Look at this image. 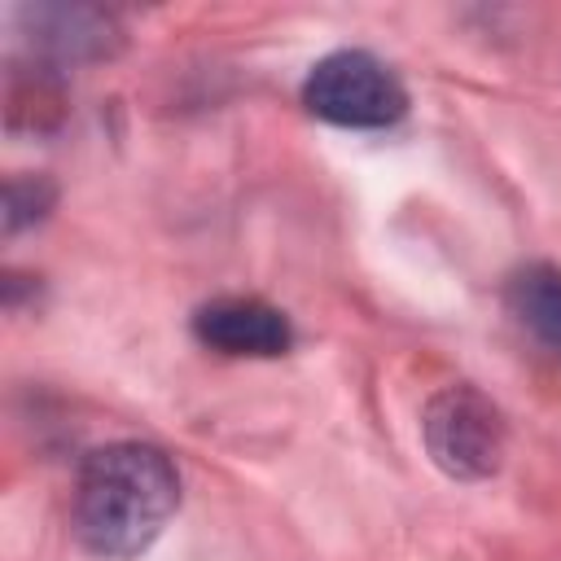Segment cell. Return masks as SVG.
<instances>
[{"instance_id":"1","label":"cell","mask_w":561,"mask_h":561,"mask_svg":"<svg viewBox=\"0 0 561 561\" xmlns=\"http://www.w3.org/2000/svg\"><path fill=\"white\" fill-rule=\"evenodd\" d=\"M180 504V473L149 443H110L92 451L75 482V535L96 557L145 552Z\"/></svg>"},{"instance_id":"2","label":"cell","mask_w":561,"mask_h":561,"mask_svg":"<svg viewBox=\"0 0 561 561\" xmlns=\"http://www.w3.org/2000/svg\"><path fill=\"white\" fill-rule=\"evenodd\" d=\"M302 101L316 118L337 127H390L408 110V92L394 70L359 48L320 57L302 83Z\"/></svg>"},{"instance_id":"3","label":"cell","mask_w":561,"mask_h":561,"mask_svg":"<svg viewBox=\"0 0 561 561\" xmlns=\"http://www.w3.org/2000/svg\"><path fill=\"white\" fill-rule=\"evenodd\" d=\"M425 447L434 465L451 478H486L504 456V421L500 408L473 386H447L425 408Z\"/></svg>"},{"instance_id":"4","label":"cell","mask_w":561,"mask_h":561,"mask_svg":"<svg viewBox=\"0 0 561 561\" xmlns=\"http://www.w3.org/2000/svg\"><path fill=\"white\" fill-rule=\"evenodd\" d=\"M193 333L210 346V351H224V355H254V359H267V355H285L294 333H289V320L259 302V298H215L206 302L197 316H193Z\"/></svg>"},{"instance_id":"5","label":"cell","mask_w":561,"mask_h":561,"mask_svg":"<svg viewBox=\"0 0 561 561\" xmlns=\"http://www.w3.org/2000/svg\"><path fill=\"white\" fill-rule=\"evenodd\" d=\"M508 311L548 355L561 359V267L530 263V267L513 272V280H508Z\"/></svg>"}]
</instances>
